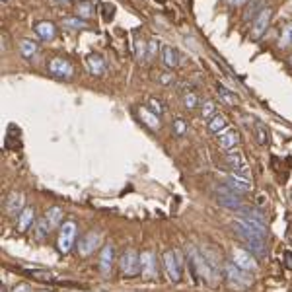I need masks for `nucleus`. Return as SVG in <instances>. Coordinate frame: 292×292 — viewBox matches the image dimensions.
Listing matches in <instances>:
<instances>
[{"mask_svg": "<svg viewBox=\"0 0 292 292\" xmlns=\"http://www.w3.org/2000/svg\"><path fill=\"white\" fill-rule=\"evenodd\" d=\"M162 261H164V269H166V275L170 280L179 282L181 280V259H179V253L177 251H166L162 255Z\"/></svg>", "mask_w": 292, "mask_h": 292, "instance_id": "obj_7", "label": "nucleus"}, {"mask_svg": "<svg viewBox=\"0 0 292 292\" xmlns=\"http://www.w3.org/2000/svg\"><path fill=\"white\" fill-rule=\"evenodd\" d=\"M31 226H35V208L26 206L18 216V232H28Z\"/></svg>", "mask_w": 292, "mask_h": 292, "instance_id": "obj_17", "label": "nucleus"}, {"mask_svg": "<svg viewBox=\"0 0 292 292\" xmlns=\"http://www.w3.org/2000/svg\"><path fill=\"white\" fill-rule=\"evenodd\" d=\"M288 64H290V66H292V55H290V57H288Z\"/></svg>", "mask_w": 292, "mask_h": 292, "instance_id": "obj_45", "label": "nucleus"}, {"mask_svg": "<svg viewBox=\"0 0 292 292\" xmlns=\"http://www.w3.org/2000/svg\"><path fill=\"white\" fill-rule=\"evenodd\" d=\"M224 278H226V282L232 288H236V290H248L249 286L253 284L251 273L240 269L236 263H226L224 265Z\"/></svg>", "mask_w": 292, "mask_h": 292, "instance_id": "obj_2", "label": "nucleus"}, {"mask_svg": "<svg viewBox=\"0 0 292 292\" xmlns=\"http://www.w3.org/2000/svg\"><path fill=\"white\" fill-rule=\"evenodd\" d=\"M230 2V6H242V4H246L248 0H228Z\"/></svg>", "mask_w": 292, "mask_h": 292, "instance_id": "obj_43", "label": "nucleus"}, {"mask_svg": "<svg viewBox=\"0 0 292 292\" xmlns=\"http://www.w3.org/2000/svg\"><path fill=\"white\" fill-rule=\"evenodd\" d=\"M172 129H174V132L177 134V136H183V134L187 132V123H185L183 119H175L174 125H172Z\"/></svg>", "mask_w": 292, "mask_h": 292, "instance_id": "obj_37", "label": "nucleus"}, {"mask_svg": "<svg viewBox=\"0 0 292 292\" xmlns=\"http://www.w3.org/2000/svg\"><path fill=\"white\" fill-rule=\"evenodd\" d=\"M216 92H218L220 100L224 103H228V105H236V103L240 102V98H238V94H234V92H230V90H226L224 86H216Z\"/></svg>", "mask_w": 292, "mask_h": 292, "instance_id": "obj_28", "label": "nucleus"}, {"mask_svg": "<svg viewBox=\"0 0 292 292\" xmlns=\"http://www.w3.org/2000/svg\"><path fill=\"white\" fill-rule=\"evenodd\" d=\"M232 263H236L240 269L248 271V273H255L259 271V263H257V257L248 251L246 248H236L232 251Z\"/></svg>", "mask_w": 292, "mask_h": 292, "instance_id": "obj_6", "label": "nucleus"}, {"mask_svg": "<svg viewBox=\"0 0 292 292\" xmlns=\"http://www.w3.org/2000/svg\"><path fill=\"white\" fill-rule=\"evenodd\" d=\"M4 2H6V0H4Z\"/></svg>", "mask_w": 292, "mask_h": 292, "instance_id": "obj_48", "label": "nucleus"}, {"mask_svg": "<svg viewBox=\"0 0 292 292\" xmlns=\"http://www.w3.org/2000/svg\"><path fill=\"white\" fill-rule=\"evenodd\" d=\"M146 107L152 111V113H156V115L160 117V115H164L166 113V105L158 100V98H150L148 102H146Z\"/></svg>", "mask_w": 292, "mask_h": 292, "instance_id": "obj_31", "label": "nucleus"}, {"mask_svg": "<svg viewBox=\"0 0 292 292\" xmlns=\"http://www.w3.org/2000/svg\"><path fill=\"white\" fill-rule=\"evenodd\" d=\"M288 45H292V22H288L280 29V35H278V47H288Z\"/></svg>", "mask_w": 292, "mask_h": 292, "instance_id": "obj_30", "label": "nucleus"}, {"mask_svg": "<svg viewBox=\"0 0 292 292\" xmlns=\"http://www.w3.org/2000/svg\"><path fill=\"white\" fill-rule=\"evenodd\" d=\"M47 70H49L51 76H55V78L68 80V78H72L74 66H72V62H70L68 58L53 57V58H49V62H47Z\"/></svg>", "mask_w": 292, "mask_h": 292, "instance_id": "obj_5", "label": "nucleus"}, {"mask_svg": "<svg viewBox=\"0 0 292 292\" xmlns=\"http://www.w3.org/2000/svg\"><path fill=\"white\" fill-rule=\"evenodd\" d=\"M102 10H103V20L105 22H109L113 14H115V8H113V4H102Z\"/></svg>", "mask_w": 292, "mask_h": 292, "instance_id": "obj_40", "label": "nucleus"}, {"mask_svg": "<svg viewBox=\"0 0 292 292\" xmlns=\"http://www.w3.org/2000/svg\"><path fill=\"white\" fill-rule=\"evenodd\" d=\"M271 18H273V10L271 8H265L261 14L253 20V24H251V37L253 39H261L263 33L267 31L269 24H271Z\"/></svg>", "mask_w": 292, "mask_h": 292, "instance_id": "obj_11", "label": "nucleus"}, {"mask_svg": "<svg viewBox=\"0 0 292 292\" xmlns=\"http://www.w3.org/2000/svg\"><path fill=\"white\" fill-rule=\"evenodd\" d=\"M45 218L49 220V224H51L53 228H57L58 224L62 222V210H60L58 206H51V208L45 212Z\"/></svg>", "mask_w": 292, "mask_h": 292, "instance_id": "obj_29", "label": "nucleus"}, {"mask_svg": "<svg viewBox=\"0 0 292 292\" xmlns=\"http://www.w3.org/2000/svg\"><path fill=\"white\" fill-rule=\"evenodd\" d=\"M100 246H102V234L92 230V232L84 234V236L78 240V246H76V248H78V255L90 257Z\"/></svg>", "mask_w": 292, "mask_h": 292, "instance_id": "obj_8", "label": "nucleus"}, {"mask_svg": "<svg viewBox=\"0 0 292 292\" xmlns=\"http://www.w3.org/2000/svg\"><path fill=\"white\" fill-rule=\"evenodd\" d=\"M255 134H257V138H259V144L261 146H267L269 144V131H267V127L263 125V123H255Z\"/></svg>", "mask_w": 292, "mask_h": 292, "instance_id": "obj_33", "label": "nucleus"}, {"mask_svg": "<svg viewBox=\"0 0 292 292\" xmlns=\"http://www.w3.org/2000/svg\"><path fill=\"white\" fill-rule=\"evenodd\" d=\"M140 273L146 278L158 277V263H156V255L152 251H142L140 253Z\"/></svg>", "mask_w": 292, "mask_h": 292, "instance_id": "obj_13", "label": "nucleus"}, {"mask_svg": "<svg viewBox=\"0 0 292 292\" xmlns=\"http://www.w3.org/2000/svg\"><path fill=\"white\" fill-rule=\"evenodd\" d=\"M18 47H20V55H22L24 58H33L35 55H37V51H39L37 43L31 41V39H22Z\"/></svg>", "mask_w": 292, "mask_h": 292, "instance_id": "obj_24", "label": "nucleus"}, {"mask_svg": "<svg viewBox=\"0 0 292 292\" xmlns=\"http://www.w3.org/2000/svg\"><path fill=\"white\" fill-rule=\"evenodd\" d=\"M282 259H284V265H286V269H290V271H292V253H290V251H286V253L282 255Z\"/></svg>", "mask_w": 292, "mask_h": 292, "instance_id": "obj_41", "label": "nucleus"}, {"mask_svg": "<svg viewBox=\"0 0 292 292\" xmlns=\"http://www.w3.org/2000/svg\"><path fill=\"white\" fill-rule=\"evenodd\" d=\"M0 292H10V290H8V288H6V286H2V290H0Z\"/></svg>", "mask_w": 292, "mask_h": 292, "instance_id": "obj_44", "label": "nucleus"}, {"mask_svg": "<svg viewBox=\"0 0 292 292\" xmlns=\"http://www.w3.org/2000/svg\"><path fill=\"white\" fill-rule=\"evenodd\" d=\"M58 2H68V0H58Z\"/></svg>", "mask_w": 292, "mask_h": 292, "instance_id": "obj_46", "label": "nucleus"}, {"mask_svg": "<svg viewBox=\"0 0 292 292\" xmlns=\"http://www.w3.org/2000/svg\"><path fill=\"white\" fill-rule=\"evenodd\" d=\"M86 68L90 70V74H94V76H100V74L105 72V60H103L102 55H98V53H90L86 57Z\"/></svg>", "mask_w": 292, "mask_h": 292, "instance_id": "obj_18", "label": "nucleus"}, {"mask_svg": "<svg viewBox=\"0 0 292 292\" xmlns=\"http://www.w3.org/2000/svg\"><path fill=\"white\" fill-rule=\"evenodd\" d=\"M35 33L43 39V41H51V39H55L57 37V26L53 24V22H39V24H35Z\"/></svg>", "mask_w": 292, "mask_h": 292, "instance_id": "obj_20", "label": "nucleus"}, {"mask_svg": "<svg viewBox=\"0 0 292 292\" xmlns=\"http://www.w3.org/2000/svg\"><path fill=\"white\" fill-rule=\"evenodd\" d=\"M24 208H26V197H24V193H20V191L10 193L8 199H6V214H10V216H20V212H22Z\"/></svg>", "mask_w": 292, "mask_h": 292, "instance_id": "obj_15", "label": "nucleus"}, {"mask_svg": "<svg viewBox=\"0 0 292 292\" xmlns=\"http://www.w3.org/2000/svg\"><path fill=\"white\" fill-rule=\"evenodd\" d=\"M158 49H160V43H158V39H156V37H150V39H148V57H154V55H158Z\"/></svg>", "mask_w": 292, "mask_h": 292, "instance_id": "obj_39", "label": "nucleus"}, {"mask_svg": "<svg viewBox=\"0 0 292 292\" xmlns=\"http://www.w3.org/2000/svg\"><path fill=\"white\" fill-rule=\"evenodd\" d=\"M24 273H28L29 277L37 278V280H43V282H51V280H58L51 271H41V269H24Z\"/></svg>", "mask_w": 292, "mask_h": 292, "instance_id": "obj_26", "label": "nucleus"}, {"mask_svg": "<svg viewBox=\"0 0 292 292\" xmlns=\"http://www.w3.org/2000/svg\"><path fill=\"white\" fill-rule=\"evenodd\" d=\"M216 201L222 208H228V210H238L240 212V208L244 206V201H242V197L238 195V193H234L232 189H228V187H222L218 191V197H216Z\"/></svg>", "mask_w": 292, "mask_h": 292, "instance_id": "obj_9", "label": "nucleus"}, {"mask_svg": "<svg viewBox=\"0 0 292 292\" xmlns=\"http://www.w3.org/2000/svg\"><path fill=\"white\" fill-rule=\"evenodd\" d=\"M64 22V26L66 28H70V29H88V24H86V20H82V18H64L62 20Z\"/></svg>", "mask_w": 292, "mask_h": 292, "instance_id": "obj_32", "label": "nucleus"}, {"mask_svg": "<svg viewBox=\"0 0 292 292\" xmlns=\"http://www.w3.org/2000/svg\"><path fill=\"white\" fill-rule=\"evenodd\" d=\"M94 12H96V8H94V4L90 0H80L76 4V16L82 18V20H90L94 16Z\"/></svg>", "mask_w": 292, "mask_h": 292, "instance_id": "obj_25", "label": "nucleus"}, {"mask_svg": "<svg viewBox=\"0 0 292 292\" xmlns=\"http://www.w3.org/2000/svg\"><path fill=\"white\" fill-rule=\"evenodd\" d=\"M156 2H166V0H156Z\"/></svg>", "mask_w": 292, "mask_h": 292, "instance_id": "obj_47", "label": "nucleus"}, {"mask_svg": "<svg viewBox=\"0 0 292 292\" xmlns=\"http://www.w3.org/2000/svg\"><path fill=\"white\" fill-rule=\"evenodd\" d=\"M51 232H53V226L49 224V220L45 218V216L39 220V222H35V236H37V240H39V242L45 240V238H47Z\"/></svg>", "mask_w": 292, "mask_h": 292, "instance_id": "obj_27", "label": "nucleus"}, {"mask_svg": "<svg viewBox=\"0 0 292 292\" xmlns=\"http://www.w3.org/2000/svg\"><path fill=\"white\" fill-rule=\"evenodd\" d=\"M138 115H140V121L144 123L150 131H154V132L160 131V127H162L160 117L156 115V113H152L148 107H140V109H138Z\"/></svg>", "mask_w": 292, "mask_h": 292, "instance_id": "obj_19", "label": "nucleus"}, {"mask_svg": "<svg viewBox=\"0 0 292 292\" xmlns=\"http://www.w3.org/2000/svg\"><path fill=\"white\" fill-rule=\"evenodd\" d=\"M214 115H216V105H214L212 102H204L203 107H201V117L208 123Z\"/></svg>", "mask_w": 292, "mask_h": 292, "instance_id": "obj_35", "label": "nucleus"}, {"mask_svg": "<svg viewBox=\"0 0 292 292\" xmlns=\"http://www.w3.org/2000/svg\"><path fill=\"white\" fill-rule=\"evenodd\" d=\"M206 129H208L210 134H220V132H224L228 129V119L222 115V113H216V115L206 123Z\"/></svg>", "mask_w": 292, "mask_h": 292, "instance_id": "obj_21", "label": "nucleus"}, {"mask_svg": "<svg viewBox=\"0 0 292 292\" xmlns=\"http://www.w3.org/2000/svg\"><path fill=\"white\" fill-rule=\"evenodd\" d=\"M12 292H31V288H29V284H16Z\"/></svg>", "mask_w": 292, "mask_h": 292, "instance_id": "obj_42", "label": "nucleus"}, {"mask_svg": "<svg viewBox=\"0 0 292 292\" xmlns=\"http://www.w3.org/2000/svg\"><path fill=\"white\" fill-rule=\"evenodd\" d=\"M113 263H115V249L111 244L103 246V249L100 251V259H98V265H100V271H102L103 277H107L113 269Z\"/></svg>", "mask_w": 292, "mask_h": 292, "instance_id": "obj_14", "label": "nucleus"}, {"mask_svg": "<svg viewBox=\"0 0 292 292\" xmlns=\"http://www.w3.org/2000/svg\"><path fill=\"white\" fill-rule=\"evenodd\" d=\"M240 144V134L234 131V129H226L224 132H220L218 134V146L220 150H224V152H232L236 150Z\"/></svg>", "mask_w": 292, "mask_h": 292, "instance_id": "obj_16", "label": "nucleus"}, {"mask_svg": "<svg viewBox=\"0 0 292 292\" xmlns=\"http://www.w3.org/2000/svg\"><path fill=\"white\" fill-rule=\"evenodd\" d=\"M226 166L232 168L234 174H240V175H246L248 177L249 174V168L246 164V158L240 150H232V152H226Z\"/></svg>", "mask_w": 292, "mask_h": 292, "instance_id": "obj_12", "label": "nucleus"}, {"mask_svg": "<svg viewBox=\"0 0 292 292\" xmlns=\"http://www.w3.org/2000/svg\"><path fill=\"white\" fill-rule=\"evenodd\" d=\"M162 62L168 66V68H175L177 62H179V57H177V51L170 45H164L162 47Z\"/></svg>", "mask_w": 292, "mask_h": 292, "instance_id": "obj_23", "label": "nucleus"}, {"mask_svg": "<svg viewBox=\"0 0 292 292\" xmlns=\"http://www.w3.org/2000/svg\"><path fill=\"white\" fill-rule=\"evenodd\" d=\"M160 84H164V86H170V84H174V74L172 72H158L156 76H154Z\"/></svg>", "mask_w": 292, "mask_h": 292, "instance_id": "obj_38", "label": "nucleus"}, {"mask_svg": "<svg viewBox=\"0 0 292 292\" xmlns=\"http://www.w3.org/2000/svg\"><path fill=\"white\" fill-rule=\"evenodd\" d=\"M187 261H189V267L193 271L195 278L203 280V282H214V277H216V267L212 263H208V259L204 257L203 253H199L195 248L187 249Z\"/></svg>", "mask_w": 292, "mask_h": 292, "instance_id": "obj_1", "label": "nucleus"}, {"mask_svg": "<svg viewBox=\"0 0 292 292\" xmlns=\"http://www.w3.org/2000/svg\"><path fill=\"white\" fill-rule=\"evenodd\" d=\"M226 187L232 189L234 193H238V195H244V193H249V191L253 189V183L249 181V177H246V175L230 174L226 177Z\"/></svg>", "mask_w": 292, "mask_h": 292, "instance_id": "obj_10", "label": "nucleus"}, {"mask_svg": "<svg viewBox=\"0 0 292 292\" xmlns=\"http://www.w3.org/2000/svg\"><path fill=\"white\" fill-rule=\"evenodd\" d=\"M263 10H265V0H251V2L248 4V8H246L244 20L249 22V24H253V20L261 14Z\"/></svg>", "mask_w": 292, "mask_h": 292, "instance_id": "obj_22", "label": "nucleus"}, {"mask_svg": "<svg viewBox=\"0 0 292 292\" xmlns=\"http://www.w3.org/2000/svg\"><path fill=\"white\" fill-rule=\"evenodd\" d=\"M181 102H183V107L191 111V109H195V107L199 105V98H197V94H195V92H185Z\"/></svg>", "mask_w": 292, "mask_h": 292, "instance_id": "obj_34", "label": "nucleus"}, {"mask_svg": "<svg viewBox=\"0 0 292 292\" xmlns=\"http://www.w3.org/2000/svg\"><path fill=\"white\" fill-rule=\"evenodd\" d=\"M76 234H78L76 222H72V220H66L64 224H60V232H58V240H57V248H58L60 253H64V255H66V253L74 248Z\"/></svg>", "mask_w": 292, "mask_h": 292, "instance_id": "obj_3", "label": "nucleus"}, {"mask_svg": "<svg viewBox=\"0 0 292 292\" xmlns=\"http://www.w3.org/2000/svg\"><path fill=\"white\" fill-rule=\"evenodd\" d=\"M119 265H121V273L125 277H134L140 273V253H136L132 248L125 249L121 253V259H119Z\"/></svg>", "mask_w": 292, "mask_h": 292, "instance_id": "obj_4", "label": "nucleus"}, {"mask_svg": "<svg viewBox=\"0 0 292 292\" xmlns=\"http://www.w3.org/2000/svg\"><path fill=\"white\" fill-rule=\"evenodd\" d=\"M134 53H136V58L138 60H144L146 55H148V45L142 39H136L134 41Z\"/></svg>", "mask_w": 292, "mask_h": 292, "instance_id": "obj_36", "label": "nucleus"}]
</instances>
